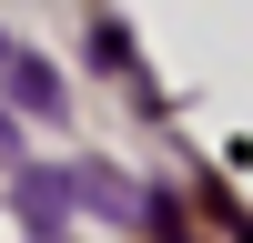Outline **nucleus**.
Here are the masks:
<instances>
[{
    "label": "nucleus",
    "mask_w": 253,
    "mask_h": 243,
    "mask_svg": "<svg viewBox=\"0 0 253 243\" xmlns=\"http://www.w3.org/2000/svg\"><path fill=\"white\" fill-rule=\"evenodd\" d=\"M10 101H20V112H71V101H61V71L31 61V51H10Z\"/></svg>",
    "instance_id": "1"
},
{
    "label": "nucleus",
    "mask_w": 253,
    "mask_h": 243,
    "mask_svg": "<svg viewBox=\"0 0 253 243\" xmlns=\"http://www.w3.org/2000/svg\"><path fill=\"white\" fill-rule=\"evenodd\" d=\"M233 243H253V213H233Z\"/></svg>",
    "instance_id": "2"
},
{
    "label": "nucleus",
    "mask_w": 253,
    "mask_h": 243,
    "mask_svg": "<svg viewBox=\"0 0 253 243\" xmlns=\"http://www.w3.org/2000/svg\"><path fill=\"white\" fill-rule=\"evenodd\" d=\"M0 61H10V40H0Z\"/></svg>",
    "instance_id": "3"
}]
</instances>
